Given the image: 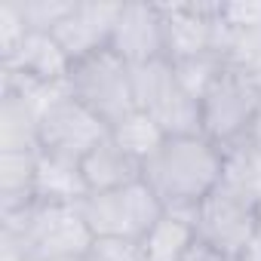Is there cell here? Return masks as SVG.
<instances>
[{
    "label": "cell",
    "instance_id": "cell-7",
    "mask_svg": "<svg viewBox=\"0 0 261 261\" xmlns=\"http://www.w3.org/2000/svg\"><path fill=\"white\" fill-rule=\"evenodd\" d=\"M258 194L243 188L233 178H221V185L197 206L194 230L209 246L221 249L224 255H237L255 243L258 230Z\"/></svg>",
    "mask_w": 261,
    "mask_h": 261
},
{
    "label": "cell",
    "instance_id": "cell-10",
    "mask_svg": "<svg viewBox=\"0 0 261 261\" xmlns=\"http://www.w3.org/2000/svg\"><path fill=\"white\" fill-rule=\"evenodd\" d=\"M108 49L133 68L166 59V22L160 4H123Z\"/></svg>",
    "mask_w": 261,
    "mask_h": 261
},
{
    "label": "cell",
    "instance_id": "cell-17",
    "mask_svg": "<svg viewBox=\"0 0 261 261\" xmlns=\"http://www.w3.org/2000/svg\"><path fill=\"white\" fill-rule=\"evenodd\" d=\"M194 237H197V230H194L191 218L166 212L151 227V233L142 240V246H145L148 261H181V255L188 252V246L194 243Z\"/></svg>",
    "mask_w": 261,
    "mask_h": 261
},
{
    "label": "cell",
    "instance_id": "cell-19",
    "mask_svg": "<svg viewBox=\"0 0 261 261\" xmlns=\"http://www.w3.org/2000/svg\"><path fill=\"white\" fill-rule=\"evenodd\" d=\"M74 0H19V10L31 34H53L71 13Z\"/></svg>",
    "mask_w": 261,
    "mask_h": 261
},
{
    "label": "cell",
    "instance_id": "cell-25",
    "mask_svg": "<svg viewBox=\"0 0 261 261\" xmlns=\"http://www.w3.org/2000/svg\"><path fill=\"white\" fill-rule=\"evenodd\" d=\"M249 148L261 154V111H258V117H255V126H252V133H249Z\"/></svg>",
    "mask_w": 261,
    "mask_h": 261
},
{
    "label": "cell",
    "instance_id": "cell-12",
    "mask_svg": "<svg viewBox=\"0 0 261 261\" xmlns=\"http://www.w3.org/2000/svg\"><path fill=\"white\" fill-rule=\"evenodd\" d=\"M71 74V59L53 34H28V40L0 62V77L34 83V86H65Z\"/></svg>",
    "mask_w": 261,
    "mask_h": 261
},
{
    "label": "cell",
    "instance_id": "cell-13",
    "mask_svg": "<svg viewBox=\"0 0 261 261\" xmlns=\"http://www.w3.org/2000/svg\"><path fill=\"white\" fill-rule=\"evenodd\" d=\"M142 172H145V163L136 160L129 151H123L111 139V133L80 160V175H83L86 194L136 185V181H142Z\"/></svg>",
    "mask_w": 261,
    "mask_h": 261
},
{
    "label": "cell",
    "instance_id": "cell-4",
    "mask_svg": "<svg viewBox=\"0 0 261 261\" xmlns=\"http://www.w3.org/2000/svg\"><path fill=\"white\" fill-rule=\"evenodd\" d=\"M77 206L92 240H145L166 215L163 203L145 181L86 194Z\"/></svg>",
    "mask_w": 261,
    "mask_h": 261
},
{
    "label": "cell",
    "instance_id": "cell-11",
    "mask_svg": "<svg viewBox=\"0 0 261 261\" xmlns=\"http://www.w3.org/2000/svg\"><path fill=\"white\" fill-rule=\"evenodd\" d=\"M120 7L123 4H108V0H74L71 13L53 31V37L65 49L71 65L111 46V34H114Z\"/></svg>",
    "mask_w": 261,
    "mask_h": 261
},
{
    "label": "cell",
    "instance_id": "cell-26",
    "mask_svg": "<svg viewBox=\"0 0 261 261\" xmlns=\"http://www.w3.org/2000/svg\"><path fill=\"white\" fill-rule=\"evenodd\" d=\"M255 243L261 246V200H258V230H255Z\"/></svg>",
    "mask_w": 261,
    "mask_h": 261
},
{
    "label": "cell",
    "instance_id": "cell-27",
    "mask_svg": "<svg viewBox=\"0 0 261 261\" xmlns=\"http://www.w3.org/2000/svg\"><path fill=\"white\" fill-rule=\"evenodd\" d=\"M49 261H86V255H71V258H49Z\"/></svg>",
    "mask_w": 261,
    "mask_h": 261
},
{
    "label": "cell",
    "instance_id": "cell-9",
    "mask_svg": "<svg viewBox=\"0 0 261 261\" xmlns=\"http://www.w3.org/2000/svg\"><path fill=\"white\" fill-rule=\"evenodd\" d=\"M160 10L166 22L169 62L194 56H218L221 0H172V4H160Z\"/></svg>",
    "mask_w": 261,
    "mask_h": 261
},
{
    "label": "cell",
    "instance_id": "cell-23",
    "mask_svg": "<svg viewBox=\"0 0 261 261\" xmlns=\"http://www.w3.org/2000/svg\"><path fill=\"white\" fill-rule=\"evenodd\" d=\"M181 261H230V255H224L221 249H215L206 240L194 237V243L188 246V252L181 255Z\"/></svg>",
    "mask_w": 261,
    "mask_h": 261
},
{
    "label": "cell",
    "instance_id": "cell-6",
    "mask_svg": "<svg viewBox=\"0 0 261 261\" xmlns=\"http://www.w3.org/2000/svg\"><path fill=\"white\" fill-rule=\"evenodd\" d=\"M65 86L80 105H86L108 126L120 123L126 114L136 111L133 65H126L111 49H101V53H92V56L74 62Z\"/></svg>",
    "mask_w": 261,
    "mask_h": 261
},
{
    "label": "cell",
    "instance_id": "cell-8",
    "mask_svg": "<svg viewBox=\"0 0 261 261\" xmlns=\"http://www.w3.org/2000/svg\"><path fill=\"white\" fill-rule=\"evenodd\" d=\"M108 133H111V126L101 117H95L86 105H80L65 86L40 111L37 142H40L43 157L80 163L101 139H108Z\"/></svg>",
    "mask_w": 261,
    "mask_h": 261
},
{
    "label": "cell",
    "instance_id": "cell-3",
    "mask_svg": "<svg viewBox=\"0 0 261 261\" xmlns=\"http://www.w3.org/2000/svg\"><path fill=\"white\" fill-rule=\"evenodd\" d=\"M0 227L19 233L37 261L86 255V249L92 246V233L77 203L37 200L16 215H0Z\"/></svg>",
    "mask_w": 261,
    "mask_h": 261
},
{
    "label": "cell",
    "instance_id": "cell-2",
    "mask_svg": "<svg viewBox=\"0 0 261 261\" xmlns=\"http://www.w3.org/2000/svg\"><path fill=\"white\" fill-rule=\"evenodd\" d=\"M261 111V77L224 65L200 95V129L221 151L249 145Z\"/></svg>",
    "mask_w": 261,
    "mask_h": 261
},
{
    "label": "cell",
    "instance_id": "cell-20",
    "mask_svg": "<svg viewBox=\"0 0 261 261\" xmlns=\"http://www.w3.org/2000/svg\"><path fill=\"white\" fill-rule=\"evenodd\" d=\"M172 68H175L181 86H185L194 98H200V95L206 92V86L215 80V74L224 68V62H221L218 56H194V59H178V62H172Z\"/></svg>",
    "mask_w": 261,
    "mask_h": 261
},
{
    "label": "cell",
    "instance_id": "cell-24",
    "mask_svg": "<svg viewBox=\"0 0 261 261\" xmlns=\"http://www.w3.org/2000/svg\"><path fill=\"white\" fill-rule=\"evenodd\" d=\"M230 261H261V246H258V243H252V246H246L243 252L230 255Z\"/></svg>",
    "mask_w": 261,
    "mask_h": 261
},
{
    "label": "cell",
    "instance_id": "cell-1",
    "mask_svg": "<svg viewBox=\"0 0 261 261\" xmlns=\"http://www.w3.org/2000/svg\"><path fill=\"white\" fill-rule=\"evenodd\" d=\"M224 151L206 136H166L148 157L142 181L157 194L166 212L194 221L197 206L224 178Z\"/></svg>",
    "mask_w": 261,
    "mask_h": 261
},
{
    "label": "cell",
    "instance_id": "cell-21",
    "mask_svg": "<svg viewBox=\"0 0 261 261\" xmlns=\"http://www.w3.org/2000/svg\"><path fill=\"white\" fill-rule=\"evenodd\" d=\"M28 25L25 16L19 10V0H10V4H0V62L10 59L25 40H28Z\"/></svg>",
    "mask_w": 261,
    "mask_h": 261
},
{
    "label": "cell",
    "instance_id": "cell-14",
    "mask_svg": "<svg viewBox=\"0 0 261 261\" xmlns=\"http://www.w3.org/2000/svg\"><path fill=\"white\" fill-rule=\"evenodd\" d=\"M40 151H0V215H16L37 203Z\"/></svg>",
    "mask_w": 261,
    "mask_h": 261
},
{
    "label": "cell",
    "instance_id": "cell-5",
    "mask_svg": "<svg viewBox=\"0 0 261 261\" xmlns=\"http://www.w3.org/2000/svg\"><path fill=\"white\" fill-rule=\"evenodd\" d=\"M136 111L148 114L166 136H203L200 129V98H194L169 59H157L133 68Z\"/></svg>",
    "mask_w": 261,
    "mask_h": 261
},
{
    "label": "cell",
    "instance_id": "cell-16",
    "mask_svg": "<svg viewBox=\"0 0 261 261\" xmlns=\"http://www.w3.org/2000/svg\"><path fill=\"white\" fill-rule=\"evenodd\" d=\"M218 56L224 65L261 77V19L249 22V25H224L221 22Z\"/></svg>",
    "mask_w": 261,
    "mask_h": 261
},
{
    "label": "cell",
    "instance_id": "cell-18",
    "mask_svg": "<svg viewBox=\"0 0 261 261\" xmlns=\"http://www.w3.org/2000/svg\"><path fill=\"white\" fill-rule=\"evenodd\" d=\"M111 139H114L123 151H129L136 160L148 163V157L163 145L166 133H163V129H160L148 114L133 111V114H126L120 123L111 126Z\"/></svg>",
    "mask_w": 261,
    "mask_h": 261
},
{
    "label": "cell",
    "instance_id": "cell-22",
    "mask_svg": "<svg viewBox=\"0 0 261 261\" xmlns=\"http://www.w3.org/2000/svg\"><path fill=\"white\" fill-rule=\"evenodd\" d=\"M86 261H148L142 240H92Z\"/></svg>",
    "mask_w": 261,
    "mask_h": 261
},
{
    "label": "cell",
    "instance_id": "cell-15",
    "mask_svg": "<svg viewBox=\"0 0 261 261\" xmlns=\"http://www.w3.org/2000/svg\"><path fill=\"white\" fill-rule=\"evenodd\" d=\"M86 197V185L80 175V163L56 160L40 154V172H37V200L46 203H80Z\"/></svg>",
    "mask_w": 261,
    "mask_h": 261
}]
</instances>
